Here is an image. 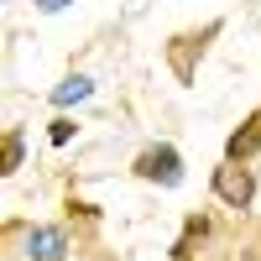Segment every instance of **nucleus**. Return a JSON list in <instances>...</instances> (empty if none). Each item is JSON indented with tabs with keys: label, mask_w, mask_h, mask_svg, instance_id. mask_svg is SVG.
<instances>
[{
	"label": "nucleus",
	"mask_w": 261,
	"mask_h": 261,
	"mask_svg": "<svg viewBox=\"0 0 261 261\" xmlns=\"http://www.w3.org/2000/svg\"><path fill=\"white\" fill-rule=\"evenodd\" d=\"M214 193H220L230 209H246L256 199V178H251L241 162H225V167H214Z\"/></svg>",
	"instance_id": "1"
},
{
	"label": "nucleus",
	"mask_w": 261,
	"mask_h": 261,
	"mask_svg": "<svg viewBox=\"0 0 261 261\" xmlns=\"http://www.w3.org/2000/svg\"><path fill=\"white\" fill-rule=\"evenodd\" d=\"M136 172H141V178H157V183H183V162H178V151H172V146H151V151H141Z\"/></svg>",
	"instance_id": "2"
},
{
	"label": "nucleus",
	"mask_w": 261,
	"mask_h": 261,
	"mask_svg": "<svg viewBox=\"0 0 261 261\" xmlns=\"http://www.w3.org/2000/svg\"><path fill=\"white\" fill-rule=\"evenodd\" d=\"M27 256L32 261H63L68 256V235L53 225H37V230H27Z\"/></svg>",
	"instance_id": "3"
},
{
	"label": "nucleus",
	"mask_w": 261,
	"mask_h": 261,
	"mask_svg": "<svg viewBox=\"0 0 261 261\" xmlns=\"http://www.w3.org/2000/svg\"><path fill=\"white\" fill-rule=\"evenodd\" d=\"M256 151H261V115H251V120L230 136V162H246V157H256Z\"/></svg>",
	"instance_id": "4"
},
{
	"label": "nucleus",
	"mask_w": 261,
	"mask_h": 261,
	"mask_svg": "<svg viewBox=\"0 0 261 261\" xmlns=\"http://www.w3.org/2000/svg\"><path fill=\"white\" fill-rule=\"evenodd\" d=\"M199 47H204L199 37H178L172 42V68H178V79H193V53Z\"/></svg>",
	"instance_id": "5"
},
{
	"label": "nucleus",
	"mask_w": 261,
	"mask_h": 261,
	"mask_svg": "<svg viewBox=\"0 0 261 261\" xmlns=\"http://www.w3.org/2000/svg\"><path fill=\"white\" fill-rule=\"evenodd\" d=\"M89 89H94V84L73 73V79H63L58 89H53V99H58V105H79V99H89Z\"/></svg>",
	"instance_id": "6"
},
{
	"label": "nucleus",
	"mask_w": 261,
	"mask_h": 261,
	"mask_svg": "<svg viewBox=\"0 0 261 261\" xmlns=\"http://www.w3.org/2000/svg\"><path fill=\"white\" fill-rule=\"evenodd\" d=\"M21 157H27L21 136H16V130H6V172H16V167H21Z\"/></svg>",
	"instance_id": "7"
},
{
	"label": "nucleus",
	"mask_w": 261,
	"mask_h": 261,
	"mask_svg": "<svg viewBox=\"0 0 261 261\" xmlns=\"http://www.w3.org/2000/svg\"><path fill=\"white\" fill-rule=\"evenodd\" d=\"M47 136H53V141L63 146V141H68V136H73V120H53V130H47Z\"/></svg>",
	"instance_id": "8"
},
{
	"label": "nucleus",
	"mask_w": 261,
	"mask_h": 261,
	"mask_svg": "<svg viewBox=\"0 0 261 261\" xmlns=\"http://www.w3.org/2000/svg\"><path fill=\"white\" fill-rule=\"evenodd\" d=\"M37 6H42V11H63V6H68V0H37Z\"/></svg>",
	"instance_id": "9"
},
{
	"label": "nucleus",
	"mask_w": 261,
	"mask_h": 261,
	"mask_svg": "<svg viewBox=\"0 0 261 261\" xmlns=\"http://www.w3.org/2000/svg\"><path fill=\"white\" fill-rule=\"evenodd\" d=\"M251 261H261V251H251Z\"/></svg>",
	"instance_id": "10"
}]
</instances>
